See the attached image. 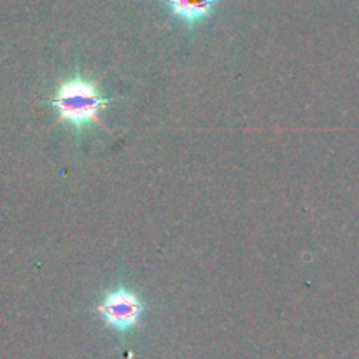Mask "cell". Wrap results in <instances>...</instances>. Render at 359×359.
<instances>
[{"label": "cell", "instance_id": "obj_1", "mask_svg": "<svg viewBox=\"0 0 359 359\" xmlns=\"http://www.w3.org/2000/svg\"><path fill=\"white\" fill-rule=\"evenodd\" d=\"M58 112V123H69L76 130H84L91 125H102L100 112L111 104L100 93L93 81L76 76L56 88L55 97L48 100Z\"/></svg>", "mask_w": 359, "mask_h": 359}, {"label": "cell", "instance_id": "obj_2", "mask_svg": "<svg viewBox=\"0 0 359 359\" xmlns=\"http://www.w3.org/2000/svg\"><path fill=\"white\" fill-rule=\"evenodd\" d=\"M146 305L139 294L126 287H118L104 297L98 304L97 312L102 316L105 325L119 333H128L140 325Z\"/></svg>", "mask_w": 359, "mask_h": 359}, {"label": "cell", "instance_id": "obj_3", "mask_svg": "<svg viewBox=\"0 0 359 359\" xmlns=\"http://www.w3.org/2000/svg\"><path fill=\"white\" fill-rule=\"evenodd\" d=\"M174 13L184 23L196 25L212 14L214 7L219 0H165Z\"/></svg>", "mask_w": 359, "mask_h": 359}]
</instances>
